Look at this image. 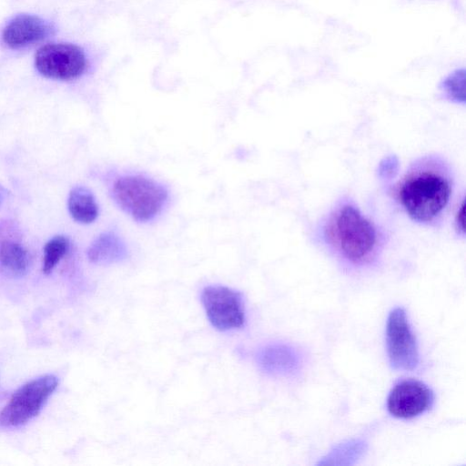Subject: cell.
I'll use <instances>...</instances> for the list:
<instances>
[{
    "label": "cell",
    "instance_id": "1",
    "mask_svg": "<svg viewBox=\"0 0 466 466\" xmlns=\"http://www.w3.org/2000/svg\"><path fill=\"white\" fill-rule=\"evenodd\" d=\"M455 189V170L449 160L439 153H427L410 163L396 196L412 221L440 228L451 210Z\"/></svg>",
    "mask_w": 466,
    "mask_h": 466
},
{
    "label": "cell",
    "instance_id": "2",
    "mask_svg": "<svg viewBox=\"0 0 466 466\" xmlns=\"http://www.w3.org/2000/svg\"><path fill=\"white\" fill-rule=\"evenodd\" d=\"M320 238L327 248L344 263L363 267L381 252L383 236L356 202L341 197L320 224Z\"/></svg>",
    "mask_w": 466,
    "mask_h": 466
},
{
    "label": "cell",
    "instance_id": "3",
    "mask_svg": "<svg viewBox=\"0 0 466 466\" xmlns=\"http://www.w3.org/2000/svg\"><path fill=\"white\" fill-rule=\"evenodd\" d=\"M112 195L117 205L139 222L155 218L167 199V191L160 183L142 175L118 177Z\"/></svg>",
    "mask_w": 466,
    "mask_h": 466
},
{
    "label": "cell",
    "instance_id": "4",
    "mask_svg": "<svg viewBox=\"0 0 466 466\" xmlns=\"http://www.w3.org/2000/svg\"><path fill=\"white\" fill-rule=\"evenodd\" d=\"M57 385V378L46 374L21 386L0 412V424L18 427L32 420L39 413Z\"/></svg>",
    "mask_w": 466,
    "mask_h": 466
},
{
    "label": "cell",
    "instance_id": "5",
    "mask_svg": "<svg viewBox=\"0 0 466 466\" xmlns=\"http://www.w3.org/2000/svg\"><path fill=\"white\" fill-rule=\"evenodd\" d=\"M88 62L85 51L70 43H53L40 47L35 56L37 71L46 77L71 80L86 70Z\"/></svg>",
    "mask_w": 466,
    "mask_h": 466
},
{
    "label": "cell",
    "instance_id": "6",
    "mask_svg": "<svg viewBox=\"0 0 466 466\" xmlns=\"http://www.w3.org/2000/svg\"><path fill=\"white\" fill-rule=\"evenodd\" d=\"M386 346L389 361L397 370H412L420 360L416 337L410 325L406 311L393 309L386 324Z\"/></svg>",
    "mask_w": 466,
    "mask_h": 466
},
{
    "label": "cell",
    "instance_id": "7",
    "mask_svg": "<svg viewBox=\"0 0 466 466\" xmlns=\"http://www.w3.org/2000/svg\"><path fill=\"white\" fill-rule=\"evenodd\" d=\"M201 302L209 322L221 331L241 328L246 320L241 294L230 288L210 285L203 289Z\"/></svg>",
    "mask_w": 466,
    "mask_h": 466
},
{
    "label": "cell",
    "instance_id": "8",
    "mask_svg": "<svg viewBox=\"0 0 466 466\" xmlns=\"http://www.w3.org/2000/svg\"><path fill=\"white\" fill-rule=\"evenodd\" d=\"M433 400V392L425 383L405 380L391 389L387 399V409L396 418L411 419L427 411Z\"/></svg>",
    "mask_w": 466,
    "mask_h": 466
},
{
    "label": "cell",
    "instance_id": "9",
    "mask_svg": "<svg viewBox=\"0 0 466 466\" xmlns=\"http://www.w3.org/2000/svg\"><path fill=\"white\" fill-rule=\"evenodd\" d=\"M54 27L35 15H18L5 26L3 42L11 48H21L53 34Z\"/></svg>",
    "mask_w": 466,
    "mask_h": 466
},
{
    "label": "cell",
    "instance_id": "10",
    "mask_svg": "<svg viewBox=\"0 0 466 466\" xmlns=\"http://www.w3.org/2000/svg\"><path fill=\"white\" fill-rule=\"evenodd\" d=\"M256 361L261 370L277 377L293 376L302 365L299 351L282 342L270 343L259 349L256 354Z\"/></svg>",
    "mask_w": 466,
    "mask_h": 466
},
{
    "label": "cell",
    "instance_id": "11",
    "mask_svg": "<svg viewBox=\"0 0 466 466\" xmlns=\"http://www.w3.org/2000/svg\"><path fill=\"white\" fill-rule=\"evenodd\" d=\"M127 248L116 234L106 232L99 235L87 250L88 259L96 264L106 265L121 261L127 257Z\"/></svg>",
    "mask_w": 466,
    "mask_h": 466
},
{
    "label": "cell",
    "instance_id": "12",
    "mask_svg": "<svg viewBox=\"0 0 466 466\" xmlns=\"http://www.w3.org/2000/svg\"><path fill=\"white\" fill-rule=\"evenodd\" d=\"M67 207L71 217L79 223L89 224L98 216V206L94 195L82 186L75 187L70 191Z\"/></svg>",
    "mask_w": 466,
    "mask_h": 466
},
{
    "label": "cell",
    "instance_id": "13",
    "mask_svg": "<svg viewBox=\"0 0 466 466\" xmlns=\"http://www.w3.org/2000/svg\"><path fill=\"white\" fill-rule=\"evenodd\" d=\"M0 266L11 276H24L29 268L27 250L14 239H2L0 241Z\"/></svg>",
    "mask_w": 466,
    "mask_h": 466
},
{
    "label": "cell",
    "instance_id": "14",
    "mask_svg": "<svg viewBox=\"0 0 466 466\" xmlns=\"http://www.w3.org/2000/svg\"><path fill=\"white\" fill-rule=\"evenodd\" d=\"M367 447V442L361 439L345 441L335 445L318 465H352L362 457Z\"/></svg>",
    "mask_w": 466,
    "mask_h": 466
},
{
    "label": "cell",
    "instance_id": "15",
    "mask_svg": "<svg viewBox=\"0 0 466 466\" xmlns=\"http://www.w3.org/2000/svg\"><path fill=\"white\" fill-rule=\"evenodd\" d=\"M465 73L464 67H457L442 78L439 89L445 99L464 102Z\"/></svg>",
    "mask_w": 466,
    "mask_h": 466
},
{
    "label": "cell",
    "instance_id": "16",
    "mask_svg": "<svg viewBox=\"0 0 466 466\" xmlns=\"http://www.w3.org/2000/svg\"><path fill=\"white\" fill-rule=\"evenodd\" d=\"M69 239L62 235L55 236L44 247L42 270L49 274L68 252Z\"/></svg>",
    "mask_w": 466,
    "mask_h": 466
},
{
    "label": "cell",
    "instance_id": "17",
    "mask_svg": "<svg viewBox=\"0 0 466 466\" xmlns=\"http://www.w3.org/2000/svg\"><path fill=\"white\" fill-rule=\"evenodd\" d=\"M453 226L458 236L464 238V198H462L458 203V206L454 211Z\"/></svg>",
    "mask_w": 466,
    "mask_h": 466
},
{
    "label": "cell",
    "instance_id": "18",
    "mask_svg": "<svg viewBox=\"0 0 466 466\" xmlns=\"http://www.w3.org/2000/svg\"><path fill=\"white\" fill-rule=\"evenodd\" d=\"M1 189V187H0ZM3 198V192L0 190V200Z\"/></svg>",
    "mask_w": 466,
    "mask_h": 466
}]
</instances>
